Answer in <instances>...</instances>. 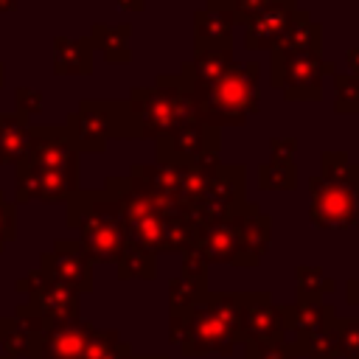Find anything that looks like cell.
<instances>
[{
    "mask_svg": "<svg viewBox=\"0 0 359 359\" xmlns=\"http://www.w3.org/2000/svg\"><path fill=\"white\" fill-rule=\"evenodd\" d=\"M258 76H261L258 62H233L227 73L219 76L213 84L191 93L199 123L213 129L244 126L247 118L255 115L261 107Z\"/></svg>",
    "mask_w": 359,
    "mask_h": 359,
    "instance_id": "cell-1",
    "label": "cell"
},
{
    "mask_svg": "<svg viewBox=\"0 0 359 359\" xmlns=\"http://www.w3.org/2000/svg\"><path fill=\"white\" fill-rule=\"evenodd\" d=\"M67 227L79 230V241L90 258V264H115L126 233L121 224L118 202L109 191H76L67 199Z\"/></svg>",
    "mask_w": 359,
    "mask_h": 359,
    "instance_id": "cell-2",
    "label": "cell"
},
{
    "mask_svg": "<svg viewBox=\"0 0 359 359\" xmlns=\"http://www.w3.org/2000/svg\"><path fill=\"white\" fill-rule=\"evenodd\" d=\"M241 300L244 292H208L188 314L180 351L185 356L233 353L241 345Z\"/></svg>",
    "mask_w": 359,
    "mask_h": 359,
    "instance_id": "cell-3",
    "label": "cell"
},
{
    "mask_svg": "<svg viewBox=\"0 0 359 359\" xmlns=\"http://www.w3.org/2000/svg\"><path fill=\"white\" fill-rule=\"evenodd\" d=\"M126 101L137 123V137L160 140L199 121L194 95L182 87L180 76L163 73L157 76L154 87H132Z\"/></svg>",
    "mask_w": 359,
    "mask_h": 359,
    "instance_id": "cell-4",
    "label": "cell"
},
{
    "mask_svg": "<svg viewBox=\"0 0 359 359\" xmlns=\"http://www.w3.org/2000/svg\"><path fill=\"white\" fill-rule=\"evenodd\" d=\"M104 191H109L121 210V224L129 244H137L149 252H163L165 241V216L180 210L182 205L165 196L146 191L132 177H107Z\"/></svg>",
    "mask_w": 359,
    "mask_h": 359,
    "instance_id": "cell-5",
    "label": "cell"
},
{
    "mask_svg": "<svg viewBox=\"0 0 359 359\" xmlns=\"http://www.w3.org/2000/svg\"><path fill=\"white\" fill-rule=\"evenodd\" d=\"M65 129L79 154H101L112 137H137V123L129 101L115 98H84L79 109L67 115Z\"/></svg>",
    "mask_w": 359,
    "mask_h": 359,
    "instance_id": "cell-6",
    "label": "cell"
},
{
    "mask_svg": "<svg viewBox=\"0 0 359 359\" xmlns=\"http://www.w3.org/2000/svg\"><path fill=\"white\" fill-rule=\"evenodd\" d=\"M309 219L317 230H348L359 219V180H309Z\"/></svg>",
    "mask_w": 359,
    "mask_h": 359,
    "instance_id": "cell-7",
    "label": "cell"
},
{
    "mask_svg": "<svg viewBox=\"0 0 359 359\" xmlns=\"http://www.w3.org/2000/svg\"><path fill=\"white\" fill-rule=\"evenodd\" d=\"M247 168L241 163H219L210 174L208 191L191 208L199 227L236 216L247 202Z\"/></svg>",
    "mask_w": 359,
    "mask_h": 359,
    "instance_id": "cell-8",
    "label": "cell"
},
{
    "mask_svg": "<svg viewBox=\"0 0 359 359\" xmlns=\"http://www.w3.org/2000/svg\"><path fill=\"white\" fill-rule=\"evenodd\" d=\"M334 73V65L323 56H294L286 62H272L269 84L275 90H283L286 101H320L323 79Z\"/></svg>",
    "mask_w": 359,
    "mask_h": 359,
    "instance_id": "cell-9",
    "label": "cell"
},
{
    "mask_svg": "<svg viewBox=\"0 0 359 359\" xmlns=\"http://www.w3.org/2000/svg\"><path fill=\"white\" fill-rule=\"evenodd\" d=\"M17 292H22L28 297L25 306H31L45 323L56 325V323H70L79 320V292H73L70 286L48 278L42 269H34L31 275H25L22 280H17Z\"/></svg>",
    "mask_w": 359,
    "mask_h": 359,
    "instance_id": "cell-10",
    "label": "cell"
},
{
    "mask_svg": "<svg viewBox=\"0 0 359 359\" xmlns=\"http://www.w3.org/2000/svg\"><path fill=\"white\" fill-rule=\"evenodd\" d=\"M222 149V129L205 126V123H188L177 129L168 137L154 140V163L171 165V168H188L199 163L208 154H219Z\"/></svg>",
    "mask_w": 359,
    "mask_h": 359,
    "instance_id": "cell-11",
    "label": "cell"
},
{
    "mask_svg": "<svg viewBox=\"0 0 359 359\" xmlns=\"http://www.w3.org/2000/svg\"><path fill=\"white\" fill-rule=\"evenodd\" d=\"M28 168L42 171H79V151L62 126H31L28 151L20 160Z\"/></svg>",
    "mask_w": 359,
    "mask_h": 359,
    "instance_id": "cell-12",
    "label": "cell"
},
{
    "mask_svg": "<svg viewBox=\"0 0 359 359\" xmlns=\"http://www.w3.org/2000/svg\"><path fill=\"white\" fill-rule=\"evenodd\" d=\"M39 269L48 278L70 286L79 294L93 292V264H90V258H87V252H84L79 238H59V241H53V250L42 252Z\"/></svg>",
    "mask_w": 359,
    "mask_h": 359,
    "instance_id": "cell-13",
    "label": "cell"
},
{
    "mask_svg": "<svg viewBox=\"0 0 359 359\" xmlns=\"http://www.w3.org/2000/svg\"><path fill=\"white\" fill-rule=\"evenodd\" d=\"M14 199L17 202H67L79 191V171H42L22 163L14 165Z\"/></svg>",
    "mask_w": 359,
    "mask_h": 359,
    "instance_id": "cell-14",
    "label": "cell"
},
{
    "mask_svg": "<svg viewBox=\"0 0 359 359\" xmlns=\"http://www.w3.org/2000/svg\"><path fill=\"white\" fill-rule=\"evenodd\" d=\"M286 339L280 306L269 292H244L241 300V345H269Z\"/></svg>",
    "mask_w": 359,
    "mask_h": 359,
    "instance_id": "cell-15",
    "label": "cell"
},
{
    "mask_svg": "<svg viewBox=\"0 0 359 359\" xmlns=\"http://www.w3.org/2000/svg\"><path fill=\"white\" fill-rule=\"evenodd\" d=\"M233 222L238 236L233 266H258L272 241V216H266L258 208V202H244V208L233 216Z\"/></svg>",
    "mask_w": 359,
    "mask_h": 359,
    "instance_id": "cell-16",
    "label": "cell"
},
{
    "mask_svg": "<svg viewBox=\"0 0 359 359\" xmlns=\"http://www.w3.org/2000/svg\"><path fill=\"white\" fill-rule=\"evenodd\" d=\"M93 323L87 320H70V323H56L45 334L31 337L28 359H81L87 339L93 334Z\"/></svg>",
    "mask_w": 359,
    "mask_h": 359,
    "instance_id": "cell-17",
    "label": "cell"
},
{
    "mask_svg": "<svg viewBox=\"0 0 359 359\" xmlns=\"http://www.w3.org/2000/svg\"><path fill=\"white\" fill-rule=\"evenodd\" d=\"M269 56L272 62H286L294 56H323V25L314 22L306 8H297Z\"/></svg>",
    "mask_w": 359,
    "mask_h": 359,
    "instance_id": "cell-18",
    "label": "cell"
},
{
    "mask_svg": "<svg viewBox=\"0 0 359 359\" xmlns=\"http://www.w3.org/2000/svg\"><path fill=\"white\" fill-rule=\"evenodd\" d=\"M297 8H300L297 0H275L272 6H266L252 22L244 25V36H241L244 48L247 50H272Z\"/></svg>",
    "mask_w": 359,
    "mask_h": 359,
    "instance_id": "cell-19",
    "label": "cell"
},
{
    "mask_svg": "<svg viewBox=\"0 0 359 359\" xmlns=\"http://www.w3.org/2000/svg\"><path fill=\"white\" fill-rule=\"evenodd\" d=\"M233 62H236L233 48H202V50H194V59L185 62L177 76L188 93H196L213 84L219 76H224Z\"/></svg>",
    "mask_w": 359,
    "mask_h": 359,
    "instance_id": "cell-20",
    "label": "cell"
},
{
    "mask_svg": "<svg viewBox=\"0 0 359 359\" xmlns=\"http://www.w3.org/2000/svg\"><path fill=\"white\" fill-rule=\"evenodd\" d=\"M233 17L230 8L202 6L194 11V50L202 48H233Z\"/></svg>",
    "mask_w": 359,
    "mask_h": 359,
    "instance_id": "cell-21",
    "label": "cell"
},
{
    "mask_svg": "<svg viewBox=\"0 0 359 359\" xmlns=\"http://www.w3.org/2000/svg\"><path fill=\"white\" fill-rule=\"evenodd\" d=\"M280 317H283V331L300 339V337H311L328 328L337 314H334V306L328 303H297L294 300L289 306H280Z\"/></svg>",
    "mask_w": 359,
    "mask_h": 359,
    "instance_id": "cell-22",
    "label": "cell"
},
{
    "mask_svg": "<svg viewBox=\"0 0 359 359\" xmlns=\"http://www.w3.org/2000/svg\"><path fill=\"white\" fill-rule=\"evenodd\" d=\"M236 247H238V236H236L233 216L224 222H213V224L199 227L196 250L208 264H233Z\"/></svg>",
    "mask_w": 359,
    "mask_h": 359,
    "instance_id": "cell-23",
    "label": "cell"
},
{
    "mask_svg": "<svg viewBox=\"0 0 359 359\" xmlns=\"http://www.w3.org/2000/svg\"><path fill=\"white\" fill-rule=\"evenodd\" d=\"M53 73L56 76H90L93 42L90 36H53Z\"/></svg>",
    "mask_w": 359,
    "mask_h": 359,
    "instance_id": "cell-24",
    "label": "cell"
},
{
    "mask_svg": "<svg viewBox=\"0 0 359 359\" xmlns=\"http://www.w3.org/2000/svg\"><path fill=\"white\" fill-rule=\"evenodd\" d=\"M129 177L135 182H140L146 191L180 202V194H182V174H180V168L160 165V163H135L129 168Z\"/></svg>",
    "mask_w": 359,
    "mask_h": 359,
    "instance_id": "cell-25",
    "label": "cell"
},
{
    "mask_svg": "<svg viewBox=\"0 0 359 359\" xmlns=\"http://www.w3.org/2000/svg\"><path fill=\"white\" fill-rule=\"evenodd\" d=\"M31 118L20 112H0V165L20 163L28 151Z\"/></svg>",
    "mask_w": 359,
    "mask_h": 359,
    "instance_id": "cell-26",
    "label": "cell"
},
{
    "mask_svg": "<svg viewBox=\"0 0 359 359\" xmlns=\"http://www.w3.org/2000/svg\"><path fill=\"white\" fill-rule=\"evenodd\" d=\"M129 39H132V25H104V22H95L90 28V42H93V50H101L104 59L109 65H126L132 59V50H129Z\"/></svg>",
    "mask_w": 359,
    "mask_h": 359,
    "instance_id": "cell-27",
    "label": "cell"
},
{
    "mask_svg": "<svg viewBox=\"0 0 359 359\" xmlns=\"http://www.w3.org/2000/svg\"><path fill=\"white\" fill-rule=\"evenodd\" d=\"M115 266H118V278L121 280H151L157 275V255L126 241L121 255H118V261H115Z\"/></svg>",
    "mask_w": 359,
    "mask_h": 359,
    "instance_id": "cell-28",
    "label": "cell"
},
{
    "mask_svg": "<svg viewBox=\"0 0 359 359\" xmlns=\"http://www.w3.org/2000/svg\"><path fill=\"white\" fill-rule=\"evenodd\" d=\"M208 294V280H194L185 275L171 278L168 283V314H191Z\"/></svg>",
    "mask_w": 359,
    "mask_h": 359,
    "instance_id": "cell-29",
    "label": "cell"
},
{
    "mask_svg": "<svg viewBox=\"0 0 359 359\" xmlns=\"http://www.w3.org/2000/svg\"><path fill=\"white\" fill-rule=\"evenodd\" d=\"M294 292L297 303H323V294L334 292V280L320 266L300 264L294 269Z\"/></svg>",
    "mask_w": 359,
    "mask_h": 359,
    "instance_id": "cell-30",
    "label": "cell"
},
{
    "mask_svg": "<svg viewBox=\"0 0 359 359\" xmlns=\"http://www.w3.org/2000/svg\"><path fill=\"white\" fill-rule=\"evenodd\" d=\"M132 345L121 339L118 331H98L93 328L87 348L81 353V359H132Z\"/></svg>",
    "mask_w": 359,
    "mask_h": 359,
    "instance_id": "cell-31",
    "label": "cell"
},
{
    "mask_svg": "<svg viewBox=\"0 0 359 359\" xmlns=\"http://www.w3.org/2000/svg\"><path fill=\"white\" fill-rule=\"evenodd\" d=\"M297 185V165L269 160L258 165V188L261 191H294Z\"/></svg>",
    "mask_w": 359,
    "mask_h": 359,
    "instance_id": "cell-32",
    "label": "cell"
},
{
    "mask_svg": "<svg viewBox=\"0 0 359 359\" xmlns=\"http://www.w3.org/2000/svg\"><path fill=\"white\" fill-rule=\"evenodd\" d=\"M294 356H306V359H339V348L337 339L331 334V325L311 334V337H300L294 342H289Z\"/></svg>",
    "mask_w": 359,
    "mask_h": 359,
    "instance_id": "cell-33",
    "label": "cell"
},
{
    "mask_svg": "<svg viewBox=\"0 0 359 359\" xmlns=\"http://www.w3.org/2000/svg\"><path fill=\"white\" fill-rule=\"evenodd\" d=\"M334 112L337 115H359V76L334 73Z\"/></svg>",
    "mask_w": 359,
    "mask_h": 359,
    "instance_id": "cell-34",
    "label": "cell"
},
{
    "mask_svg": "<svg viewBox=\"0 0 359 359\" xmlns=\"http://www.w3.org/2000/svg\"><path fill=\"white\" fill-rule=\"evenodd\" d=\"M331 334L342 359H359V317H334Z\"/></svg>",
    "mask_w": 359,
    "mask_h": 359,
    "instance_id": "cell-35",
    "label": "cell"
},
{
    "mask_svg": "<svg viewBox=\"0 0 359 359\" xmlns=\"http://www.w3.org/2000/svg\"><path fill=\"white\" fill-rule=\"evenodd\" d=\"M0 348H3L6 356L17 359V356L28 353V348H31V334H28L14 317H3V320H0Z\"/></svg>",
    "mask_w": 359,
    "mask_h": 359,
    "instance_id": "cell-36",
    "label": "cell"
},
{
    "mask_svg": "<svg viewBox=\"0 0 359 359\" xmlns=\"http://www.w3.org/2000/svg\"><path fill=\"white\" fill-rule=\"evenodd\" d=\"M320 177L323 180H359L356 163L348 160L345 151H323L320 154Z\"/></svg>",
    "mask_w": 359,
    "mask_h": 359,
    "instance_id": "cell-37",
    "label": "cell"
},
{
    "mask_svg": "<svg viewBox=\"0 0 359 359\" xmlns=\"http://www.w3.org/2000/svg\"><path fill=\"white\" fill-rule=\"evenodd\" d=\"M244 359H297L286 339L269 345H244Z\"/></svg>",
    "mask_w": 359,
    "mask_h": 359,
    "instance_id": "cell-38",
    "label": "cell"
},
{
    "mask_svg": "<svg viewBox=\"0 0 359 359\" xmlns=\"http://www.w3.org/2000/svg\"><path fill=\"white\" fill-rule=\"evenodd\" d=\"M14 238H17V210L14 202H8V196L0 191V252Z\"/></svg>",
    "mask_w": 359,
    "mask_h": 359,
    "instance_id": "cell-39",
    "label": "cell"
},
{
    "mask_svg": "<svg viewBox=\"0 0 359 359\" xmlns=\"http://www.w3.org/2000/svg\"><path fill=\"white\" fill-rule=\"evenodd\" d=\"M272 3L275 0H230V17L236 25H247Z\"/></svg>",
    "mask_w": 359,
    "mask_h": 359,
    "instance_id": "cell-40",
    "label": "cell"
},
{
    "mask_svg": "<svg viewBox=\"0 0 359 359\" xmlns=\"http://www.w3.org/2000/svg\"><path fill=\"white\" fill-rule=\"evenodd\" d=\"M14 107H17L20 115L31 118V115L42 112V93L39 90H31V87H20L14 93Z\"/></svg>",
    "mask_w": 359,
    "mask_h": 359,
    "instance_id": "cell-41",
    "label": "cell"
},
{
    "mask_svg": "<svg viewBox=\"0 0 359 359\" xmlns=\"http://www.w3.org/2000/svg\"><path fill=\"white\" fill-rule=\"evenodd\" d=\"M185 278H194V280H208V261L199 255V250H185L182 252V272Z\"/></svg>",
    "mask_w": 359,
    "mask_h": 359,
    "instance_id": "cell-42",
    "label": "cell"
},
{
    "mask_svg": "<svg viewBox=\"0 0 359 359\" xmlns=\"http://www.w3.org/2000/svg\"><path fill=\"white\" fill-rule=\"evenodd\" d=\"M294 151H297V137H272L269 140V160H280V163H294Z\"/></svg>",
    "mask_w": 359,
    "mask_h": 359,
    "instance_id": "cell-43",
    "label": "cell"
},
{
    "mask_svg": "<svg viewBox=\"0 0 359 359\" xmlns=\"http://www.w3.org/2000/svg\"><path fill=\"white\" fill-rule=\"evenodd\" d=\"M345 297H348L351 306L359 309V278H351V280L345 283Z\"/></svg>",
    "mask_w": 359,
    "mask_h": 359,
    "instance_id": "cell-44",
    "label": "cell"
},
{
    "mask_svg": "<svg viewBox=\"0 0 359 359\" xmlns=\"http://www.w3.org/2000/svg\"><path fill=\"white\" fill-rule=\"evenodd\" d=\"M345 62L351 67V76H359V45H353L348 53H345Z\"/></svg>",
    "mask_w": 359,
    "mask_h": 359,
    "instance_id": "cell-45",
    "label": "cell"
},
{
    "mask_svg": "<svg viewBox=\"0 0 359 359\" xmlns=\"http://www.w3.org/2000/svg\"><path fill=\"white\" fill-rule=\"evenodd\" d=\"M118 8L121 11H143L146 0H118Z\"/></svg>",
    "mask_w": 359,
    "mask_h": 359,
    "instance_id": "cell-46",
    "label": "cell"
},
{
    "mask_svg": "<svg viewBox=\"0 0 359 359\" xmlns=\"http://www.w3.org/2000/svg\"><path fill=\"white\" fill-rule=\"evenodd\" d=\"M202 6H213V8H230V0H202Z\"/></svg>",
    "mask_w": 359,
    "mask_h": 359,
    "instance_id": "cell-47",
    "label": "cell"
},
{
    "mask_svg": "<svg viewBox=\"0 0 359 359\" xmlns=\"http://www.w3.org/2000/svg\"><path fill=\"white\" fill-rule=\"evenodd\" d=\"M17 3H20V0H0V14H3V11H11V8H17Z\"/></svg>",
    "mask_w": 359,
    "mask_h": 359,
    "instance_id": "cell-48",
    "label": "cell"
},
{
    "mask_svg": "<svg viewBox=\"0 0 359 359\" xmlns=\"http://www.w3.org/2000/svg\"><path fill=\"white\" fill-rule=\"evenodd\" d=\"M132 359H168L165 353H160V356H132Z\"/></svg>",
    "mask_w": 359,
    "mask_h": 359,
    "instance_id": "cell-49",
    "label": "cell"
},
{
    "mask_svg": "<svg viewBox=\"0 0 359 359\" xmlns=\"http://www.w3.org/2000/svg\"><path fill=\"white\" fill-rule=\"evenodd\" d=\"M3 81H6V67H3V62H0V87H3Z\"/></svg>",
    "mask_w": 359,
    "mask_h": 359,
    "instance_id": "cell-50",
    "label": "cell"
},
{
    "mask_svg": "<svg viewBox=\"0 0 359 359\" xmlns=\"http://www.w3.org/2000/svg\"><path fill=\"white\" fill-rule=\"evenodd\" d=\"M0 359H11V356H6V353H0Z\"/></svg>",
    "mask_w": 359,
    "mask_h": 359,
    "instance_id": "cell-51",
    "label": "cell"
},
{
    "mask_svg": "<svg viewBox=\"0 0 359 359\" xmlns=\"http://www.w3.org/2000/svg\"><path fill=\"white\" fill-rule=\"evenodd\" d=\"M356 224H359V219H356Z\"/></svg>",
    "mask_w": 359,
    "mask_h": 359,
    "instance_id": "cell-52",
    "label": "cell"
},
{
    "mask_svg": "<svg viewBox=\"0 0 359 359\" xmlns=\"http://www.w3.org/2000/svg\"><path fill=\"white\" fill-rule=\"evenodd\" d=\"M356 168H359V163H356Z\"/></svg>",
    "mask_w": 359,
    "mask_h": 359,
    "instance_id": "cell-53",
    "label": "cell"
}]
</instances>
